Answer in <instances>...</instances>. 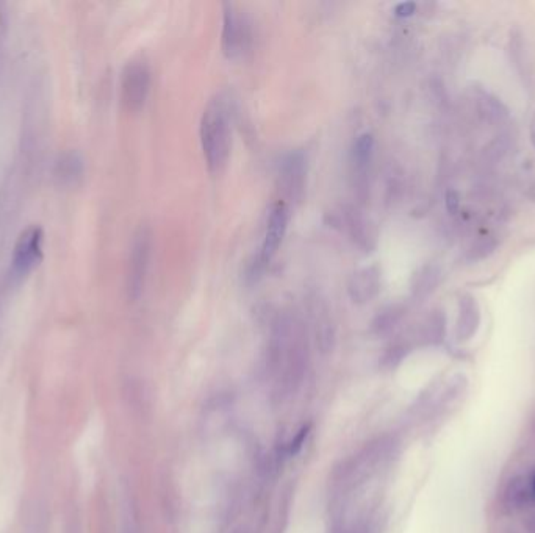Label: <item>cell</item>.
Here are the masks:
<instances>
[{
	"mask_svg": "<svg viewBox=\"0 0 535 533\" xmlns=\"http://www.w3.org/2000/svg\"><path fill=\"white\" fill-rule=\"evenodd\" d=\"M282 179H283L285 191L290 194V196L299 197L304 189V179H305V162L303 153L294 152L292 155H288V158L285 160V164H283Z\"/></svg>",
	"mask_w": 535,
	"mask_h": 533,
	"instance_id": "cell-11",
	"label": "cell"
},
{
	"mask_svg": "<svg viewBox=\"0 0 535 533\" xmlns=\"http://www.w3.org/2000/svg\"><path fill=\"white\" fill-rule=\"evenodd\" d=\"M151 244H152L151 230L146 226H141L133 237L132 252H130V260H129L127 294L132 301H136L141 294H143L147 266H149Z\"/></svg>",
	"mask_w": 535,
	"mask_h": 533,
	"instance_id": "cell-4",
	"label": "cell"
},
{
	"mask_svg": "<svg viewBox=\"0 0 535 533\" xmlns=\"http://www.w3.org/2000/svg\"><path fill=\"white\" fill-rule=\"evenodd\" d=\"M268 363L279 391L294 389L303 378L307 358V342L294 320L282 318L272 330Z\"/></svg>",
	"mask_w": 535,
	"mask_h": 533,
	"instance_id": "cell-1",
	"label": "cell"
},
{
	"mask_svg": "<svg viewBox=\"0 0 535 533\" xmlns=\"http://www.w3.org/2000/svg\"><path fill=\"white\" fill-rule=\"evenodd\" d=\"M83 174V158L76 152L65 155L58 163V175L63 180L72 182Z\"/></svg>",
	"mask_w": 535,
	"mask_h": 533,
	"instance_id": "cell-12",
	"label": "cell"
},
{
	"mask_svg": "<svg viewBox=\"0 0 535 533\" xmlns=\"http://www.w3.org/2000/svg\"><path fill=\"white\" fill-rule=\"evenodd\" d=\"M526 483H525V479L523 477H514L507 485V488H505V494H504V501L505 503H507V507H512V503H514L515 497L518 496V492H520L523 488H525Z\"/></svg>",
	"mask_w": 535,
	"mask_h": 533,
	"instance_id": "cell-17",
	"label": "cell"
},
{
	"mask_svg": "<svg viewBox=\"0 0 535 533\" xmlns=\"http://www.w3.org/2000/svg\"><path fill=\"white\" fill-rule=\"evenodd\" d=\"M494 248H496V243L492 239H485L482 241V243H479L476 246V248L471 250L470 254V258L473 261H477V260H483V258L488 257L492 254V252L494 250Z\"/></svg>",
	"mask_w": 535,
	"mask_h": 533,
	"instance_id": "cell-18",
	"label": "cell"
},
{
	"mask_svg": "<svg viewBox=\"0 0 535 533\" xmlns=\"http://www.w3.org/2000/svg\"><path fill=\"white\" fill-rule=\"evenodd\" d=\"M151 71L144 61H132L122 72V102L130 111H138L149 94Z\"/></svg>",
	"mask_w": 535,
	"mask_h": 533,
	"instance_id": "cell-5",
	"label": "cell"
},
{
	"mask_svg": "<svg viewBox=\"0 0 535 533\" xmlns=\"http://www.w3.org/2000/svg\"><path fill=\"white\" fill-rule=\"evenodd\" d=\"M481 324L479 305L473 296L465 294L459 302V320H457V338L459 340H470L477 331Z\"/></svg>",
	"mask_w": 535,
	"mask_h": 533,
	"instance_id": "cell-10",
	"label": "cell"
},
{
	"mask_svg": "<svg viewBox=\"0 0 535 533\" xmlns=\"http://www.w3.org/2000/svg\"><path fill=\"white\" fill-rule=\"evenodd\" d=\"M437 282H438V271L434 268L428 266L418 274L415 291H417L418 294H429V292L434 290Z\"/></svg>",
	"mask_w": 535,
	"mask_h": 533,
	"instance_id": "cell-16",
	"label": "cell"
},
{
	"mask_svg": "<svg viewBox=\"0 0 535 533\" xmlns=\"http://www.w3.org/2000/svg\"><path fill=\"white\" fill-rule=\"evenodd\" d=\"M224 27H223V50L227 58H237L246 52L250 44L249 22L237 13L232 3H224Z\"/></svg>",
	"mask_w": 535,
	"mask_h": 533,
	"instance_id": "cell-7",
	"label": "cell"
},
{
	"mask_svg": "<svg viewBox=\"0 0 535 533\" xmlns=\"http://www.w3.org/2000/svg\"><path fill=\"white\" fill-rule=\"evenodd\" d=\"M287 222H288L287 206L283 202H277L270 215L265 241H263V246H261V254H260L261 266H268L272 258H274L279 246L282 244V239L285 237Z\"/></svg>",
	"mask_w": 535,
	"mask_h": 533,
	"instance_id": "cell-8",
	"label": "cell"
},
{
	"mask_svg": "<svg viewBox=\"0 0 535 533\" xmlns=\"http://www.w3.org/2000/svg\"><path fill=\"white\" fill-rule=\"evenodd\" d=\"M415 10H417V3L402 2L400 5H396L395 13H396V16H400V17H408L415 13Z\"/></svg>",
	"mask_w": 535,
	"mask_h": 533,
	"instance_id": "cell-20",
	"label": "cell"
},
{
	"mask_svg": "<svg viewBox=\"0 0 535 533\" xmlns=\"http://www.w3.org/2000/svg\"><path fill=\"white\" fill-rule=\"evenodd\" d=\"M373 149H374V136L371 133H363L357 138L352 153H354V163L357 164L358 169L367 168L369 160H371Z\"/></svg>",
	"mask_w": 535,
	"mask_h": 533,
	"instance_id": "cell-13",
	"label": "cell"
},
{
	"mask_svg": "<svg viewBox=\"0 0 535 533\" xmlns=\"http://www.w3.org/2000/svg\"><path fill=\"white\" fill-rule=\"evenodd\" d=\"M526 530L529 533H535V514L526 521Z\"/></svg>",
	"mask_w": 535,
	"mask_h": 533,
	"instance_id": "cell-22",
	"label": "cell"
},
{
	"mask_svg": "<svg viewBox=\"0 0 535 533\" xmlns=\"http://www.w3.org/2000/svg\"><path fill=\"white\" fill-rule=\"evenodd\" d=\"M531 492H532V496L535 497V475H534V479H532V483H531Z\"/></svg>",
	"mask_w": 535,
	"mask_h": 533,
	"instance_id": "cell-23",
	"label": "cell"
},
{
	"mask_svg": "<svg viewBox=\"0 0 535 533\" xmlns=\"http://www.w3.org/2000/svg\"><path fill=\"white\" fill-rule=\"evenodd\" d=\"M529 136H531V142L535 149V111L531 118V125H529Z\"/></svg>",
	"mask_w": 535,
	"mask_h": 533,
	"instance_id": "cell-21",
	"label": "cell"
},
{
	"mask_svg": "<svg viewBox=\"0 0 535 533\" xmlns=\"http://www.w3.org/2000/svg\"><path fill=\"white\" fill-rule=\"evenodd\" d=\"M44 232L41 227L32 226L21 233L13 254V272L16 275H27L43 258Z\"/></svg>",
	"mask_w": 535,
	"mask_h": 533,
	"instance_id": "cell-6",
	"label": "cell"
},
{
	"mask_svg": "<svg viewBox=\"0 0 535 533\" xmlns=\"http://www.w3.org/2000/svg\"><path fill=\"white\" fill-rule=\"evenodd\" d=\"M201 142L208 171L219 172L230 153V125L226 108L221 102H212L206 108L201 120Z\"/></svg>",
	"mask_w": 535,
	"mask_h": 533,
	"instance_id": "cell-3",
	"label": "cell"
},
{
	"mask_svg": "<svg viewBox=\"0 0 535 533\" xmlns=\"http://www.w3.org/2000/svg\"><path fill=\"white\" fill-rule=\"evenodd\" d=\"M334 533H375V525L371 516H363L352 523L341 524Z\"/></svg>",
	"mask_w": 535,
	"mask_h": 533,
	"instance_id": "cell-15",
	"label": "cell"
},
{
	"mask_svg": "<svg viewBox=\"0 0 535 533\" xmlns=\"http://www.w3.org/2000/svg\"><path fill=\"white\" fill-rule=\"evenodd\" d=\"M380 290V274L375 268H365L352 275L348 285L351 299L365 303L373 299Z\"/></svg>",
	"mask_w": 535,
	"mask_h": 533,
	"instance_id": "cell-9",
	"label": "cell"
},
{
	"mask_svg": "<svg viewBox=\"0 0 535 533\" xmlns=\"http://www.w3.org/2000/svg\"><path fill=\"white\" fill-rule=\"evenodd\" d=\"M391 449L393 441L378 439L374 443H369V446L349 458L348 461H345L341 469L334 475V490L337 491L335 496L345 501L351 496L352 491L367 483L378 471L380 463L386 460Z\"/></svg>",
	"mask_w": 535,
	"mask_h": 533,
	"instance_id": "cell-2",
	"label": "cell"
},
{
	"mask_svg": "<svg viewBox=\"0 0 535 533\" xmlns=\"http://www.w3.org/2000/svg\"><path fill=\"white\" fill-rule=\"evenodd\" d=\"M446 331V319L441 312H435L432 314L428 327H426V335L430 342H440L445 338Z\"/></svg>",
	"mask_w": 535,
	"mask_h": 533,
	"instance_id": "cell-14",
	"label": "cell"
},
{
	"mask_svg": "<svg viewBox=\"0 0 535 533\" xmlns=\"http://www.w3.org/2000/svg\"><path fill=\"white\" fill-rule=\"evenodd\" d=\"M445 204H446V210L448 213L455 215L459 211L460 206V196L455 189H448L445 194Z\"/></svg>",
	"mask_w": 535,
	"mask_h": 533,
	"instance_id": "cell-19",
	"label": "cell"
}]
</instances>
